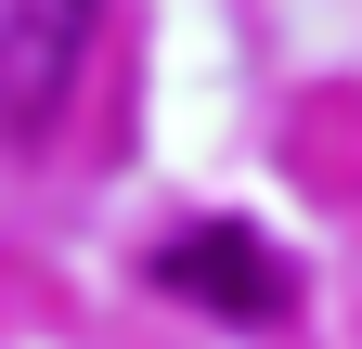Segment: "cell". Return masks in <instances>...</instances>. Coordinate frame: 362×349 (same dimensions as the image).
Here are the masks:
<instances>
[{
    "label": "cell",
    "instance_id": "1",
    "mask_svg": "<svg viewBox=\"0 0 362 349\" xmlns=\"http://www.w3.org/2000/svg\"><path fill=\"white\" fill-rule=\"evenodd\" d=\"M90 26H104V0H0V129L13 143H52V117L90 65Z\"/></svg>",
    "mask_w": 362,
    "mask_h": 349
},
{
    "label": "cell",
    "instance_id": "2",
    "mask_svg": "<svg viewBox=\"0 0 362 349\" xmlns=\"http://www.w3.org/2000/svg\"><path fill=\"white\" fill-rule=\"evenodd\" d=\"M156 285H168V297H207V311H233V324H272V311H285L272 246H259V233H233V220L168 233V246H156Z\"/></svg>",
    "mask_w": 362,
    "mask_h": 349
}]
</instances>
